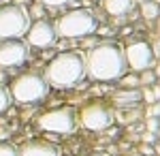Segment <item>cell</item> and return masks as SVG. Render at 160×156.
<instances>
[{"label": "cell", "mask_w": 160, "mask_h": 156, "mask_svg": "<svg viewBox=\"0 0 160 156\" xmlns=\"http://www.w3.org/2000/svg\"><path fill=\"white\" fill-rule=\"evenodd\" d=\"M83 60H86L88 75L98 81H113V79L122 77L124 69H126L124 51L118 45H109V43L94 47Z\"/></svg>", "instance_id": "6da1fadb"}, {"label": "cell", "mask_w": 160, "mask_h": 156, "mask_svg": "<svg viewBox=\"0 0 160 156\" xmlns=\"http://www.w3.org/2000/svg\"><path fill=\"white\" fill-rule=\"evenodd\" d=\"M86 75V60L75 51L58 54L45 69V81L56 88H71Z\"/></svg>", "instance_id": "7a4b0ae2"}, {"label": "cell", "mask_w": 160, "mask_h": 156, "mask_svg": "<svg viewBox=\"0 0 160 156\" xmlns=\"http://www.w3.org/2000/svg\"><path fill=\"white\" fill-rule=\"evenodd\" d=\"M96 17L86 9H75V11L64 13L56 22L53 30L58 36L64 39H77V36H88L96 30Z\"/></svg>", "instance_id": "3957f363"}, {"label": "cell", "mask_w": 160, "mask_h": 156, "mask_svg": "<svg viewBox=\"0 0 160 156\" xmlns=\"http://www.w3.org/2000/svg\"><path fill=\"white\" fill-rule=\"evenodd\" d=\"M9 94L17 103H37L47 94V81L38 73H24L17 79H13Z\"/></svg>", "instance_id": "277c9868"}, {"label": "cell", "mask_w": 160, "mask_h": 156, "mask_svg": "<svg viewBox=\"0 0 160 156\" xmlns=\"http://www.w3.org/2000/svg\"><path fill=\"white\" fill-rule=\"evenodd\" d=\"M28 28H30V13L26 9L17 4L0 9V41L19 39L28 32Z\"/></svg>", "instance_id": "5b68a950"}, {"label": "cell", "mask_w": 160, "mask_h": 156, "mask_svg": "<svg viewBox=\"0 0 160 156\" xmlns=\"http://www.w3.org/2000/svg\"><path fill=\"white\" fill-rule=\"evenodd\" d=\"M38 128L41 131H47V133H71L75 128V116L71 109L62 107V109H49L45 111L43 116H38Z\"/></svg>", "instance_id": "8992f818"}, {"label": "cell", "mask_w": 160, "mask_h": 156, "mask_svg": "<svg viewBox=\"0 0 160 156\" xmlns=\"http://www.w3.org/2000/svg\"><path fill=\"white\" fill-rule=\"evenodd\" d=\"M113 122V111L105 103H88L81 109V124L88 131H105Z\"/></svg>", "instance_id": "52a82bcc"}, {"label": "cell", "mask_w": 160, "mask_h": 156, "mask_svg": "<svg viewBox=\"0 0 160 156\" xmlns=\"http://www.w3.org/2000/svg\"><path fill=\"white\" fill-rule=\"evenodd\" d=\"M28 60V45L24 41L9 39L0 43V69H13Z\"/></svg>", "instance_id": "ba28073f"}, {"label": "cell", "mask_w": 160, "mask_h": 156, "mask_svg": "<svg viewBox=\"0 0 160 156\" xmlns=\"http://www.w3.org/2000/svg\"><path fill=\"white\" fill-rule=\"evenodd\" d=\"M124 60L128 62V66L135 69V71H145L154 62V54H152V47L145 41H137V43H130L126 47Z\"/></svg>", "instance_id": "9c48e42d"}, {"label": "cell", "mask_w": 160, "mask_h": 156, "mask_svg": "<svg viewBox=\"0 0 160 156\" xmlns=\"http://www.w3.org/2000/svg\"><path fill=\"white\" fill-rule=\"evenodd\" d=\"M26 36H28V43L32 47H49L53 43V39H56V30H53V26L49 22L38 19L34 24H30Z\"/></svg>", "instance_id": "30bf717a"}, {"label": "cell", "mask_w": 160, "mask_h": 156, "mask_svg": "<svg viewBox=\"0 0 160 156\" xmlns=\"http://www.w3.org/2000/svg\"><path fill=\"white\" fill-rule=\"evenodd\" d=\"M17 156H60V150H58V145H53L51 141L34 139V141H28L17 152Z\"/></svg>", "instance_id": "8fae6325"}, {"label": "cell", "mask_w": 160, "mask_h": 156, "mask_svg": "<svg viewBox=\"0 0 160 156\" xmlns=\"http://www.w3.org/2000/svg\"><path fill=\"white\" fill-rule=\"evenodd\" d=\"M141 101V90H120L113 94V103L118 107H130V105H137Z\"/></svg>", "instance_id": "7c38bea8"}, {"label": "cell", "mask_w": 160, "mask_h": 156, "mask_svg": "<svg viewBox=\"0 0 160 156\" xmlns=\"http://www.w3.org/2000/svg\"><path fill=\"white\" fill-rule=\"evenodd\" d=\"M132 0H105V11L109 15H124L130 11Z\"/></svg>", "instance_id": "4fadbf2b"}, {"label": "cell", "mask_w": 160, "mask_h": 156, "mask_svg": "<svg viewBox=\"0 0 160 156\" xmlns=\"http://www.w3.org/2000/svg\"><path fill=\"white\" fill-rule=\"evenodd\" d=\"M141 15H143L145 19H156V17L160 15V7L156 4V2L145 0V2H141Z\"/></svg>", "instance_id": "5bb4252c"}, {"label": "cell", "mask_w": 160, "mask_h": 156, "mask_svg": "<svg viewBox=\"0 0 160 156\" xmlns=\"http://www.w3.org/2000/svg\"><path fill=\"white\" fill-rule=\"evenodd\" d=\"M9 103H11V94L7 92V88H2V86H0V113L9 107Z\"/></svg>", "instance_id": "9a60e30c"}, {"label": "cell", "mask_w": 160, "mask_h": 156, "mask_svg": "<svg viewBox=\"0 0 160 156\" xmlns=\"http://www.w3.org/2000/svg\"><path fill=\"white\" fill-rule=\"evenodd\" d=\"M0 156H17V150L9 143H0Z\"/></svg>", "instance_id": "2e32d148"}, {"label": "cell", "mask_w": 160, "mask_h": 156, "mask_svg": "<svg viewBox=\"0 0 160 156\" xmlns=\"http://www.w3.org/2000/svg\"><path fill=\"white\" fill-rule=\"evenodd\" d=\"M71 0H38V4H47V7H62V4H68Z\"/></svg>", "instance_id": "e0dca14e"}, {"label": "cell", "mask_w": 160, "mask_h": 156, "mask_svg": "<svg viewBox=\"0 0 160 156\" xmlns=\"http://www.w3.org/2000/svg\"><path fill=\"white\" fill-rule=\"evenodd\" d=\"M141 98H145L148 103H154V101H156V96H154V90H143V92H141Z\"/></svg>", "instance_id": "ac0fdd59"}, {"label": "cell", "mask_w": 160, "mask_h": 156, "mask_svg": "<svg viewBox=\"0 0 160 156\" xmlns=\"http://www.w3.org/2000/svg\"><path fill=\"white\" fill-rule=\"evenodd\" d=\"M154 77H156V75H154V73H143V75H141V79H139V81H141V84H152V81H154Z\"/></svg>", "instance_id": "d6986e66"}, {"label": "cell", "mask_w": 160, "mask_h": 156, "mask_svg": "<svg viewBox=\"0 0 160 156\" xmlns=\"http://www.w3.org/2000/svg\"><path fill=\"white\" fill-rule=\"evenodd\" d=\"M158 128H160V126H158V120H156V118H149V120H148V131L149 133H156Z\"/></svg>", "instance_id": "ffe728a7"}, {"label": "cell", "mask_w": 160, "mask_h": 156, "mask_svg": "<svg viewBox=\"0 0 160 156\" xmlns=\"http://www.w3.org/2000/svg\"><path fill=\"white\" fill-rule=\"evenodd\" d=\"M30 13H32L34 17H38V19H41V17H43V7H41V4H34V7L30 9Z\"/></svg>", "instance_id": "44dd1931"}, {"label": "cell", "mask_w": 160, "mask_h": 156, "mask_svg": "<svg viewBox=\"0 0 160 156\" xmlns=\"http://www.w3.org/2000/svg\"><path fill=\"white\" fill-rule=\"evenodd\" d=\"M156 116H160V105L158 103H154V105L149 107V118H156Z\"/></svg>", "instance_id": "7402d4cb"}, {"label": "cell", "mask_w": 160, "mask_h": 156, "mask_svg": "<svg viewBox=\"0 0 160 156\" xmlns=\"http://www.w3.org/2000/svg\"><path fill=\"white\" fill-rule=\"evenodd\" d=\"M137 81H139V79H135V77H126V79H124V86H135Z\"/></svg>", "instance_id": "603a6c76"}, {"label": "cell", "mask_w": 160, "mask_h": 156, "mask_svg": "<svg viewBox=\"0 0 160 156\" xmlns=\"http://www.w3.org/2000/svg\"><path fill=\"white\" fill-rule=\"evenodd\" d=\"M152 54H158V56H160V41L154 45V47H152Z\"/></svg>", "instance_id": "cb8c5ba5"}, {"label": "cell", "mask_w": 160, "mask_h": 156, "mask_svg": "<svg viewBox=\"0 0 160 156\" xmlns=\"http://www.w3.org/2000/svg\"><path fill=\"white\" fill-rule=\"evenodd\" d=\"M154 75H158V77H160V60H158V64H156V73H154Z\"/></svg>", "instance_id": "d4e9b609"}, {"label": "cell", "mask_w": 160, "mask_h": 156, "mask_svg": "<svg viewBox=\"0 0 160 156\" xmlns=\"http://www.w3.org/2000/svg\"><path fill=\"white\" fill-rule=\"evenodd\" d=\"M156 154H158V156H160V143H158V145H156Z\"/></svg>", "instance_id": "484cf974"}, {"label": "cell", "mask_w": 160, "mask_h": 156, "mask_svg": "<svg viewBox=\"0 0 160 156\" xmlns=\"http://www.w3.org/2000/svg\"><path fill=\"white\" fill-rule=\"evenodd\" d=\"M158 34H160V19H158Z\"/></svg>", "instance_id": "4316f807"}, {"label": "cell", "mask_w": 160, "mask_h": 156, "mask_svg": "<svg viewBox=\"0 0 160 156\" xmlns=\"http://www.w3.org/2000/svg\"><path fill=\"white\" fill-rule=\"evenodd\" d=\"M88 156H102V154H88Z\"/></svg>", "instance_id": "83f0119b"}, {"label": "cell", "mask_w": 160, "mask_h": 156, "mask_svg": "<svg viewBox=\"0 0 160 156\" xmlns=\"http://www.w3.org/2000/svg\"><path fill=\"white\" fill-rule=\"evenodd\" d=\"M156 133H158V137H160V128H158V131H156Z\"/></svg>", "instance_id": "f1b7e54d"}, {"label": "cell", "mask_w": 160, "mask_h": 156, "mask_svg": "<svg viewBox=\"0 0 160 156\" xmlns=\"http://www.w3.org/2000/svg\"><path fill=\"white\" fill-rule=\"evenodd\" d=\"M126 156H137V154H126Z\"/></svg>", "instance_id": "f546056e"}, {"label": "cell", "mask_w": 160, "mask_h": 156, "mask_svg": "<svg viewBox=\"0 0 160 156\" xmlns=\"http://www.w3.org/2000/svg\"><path fill=\"white\" fill-rule=\"evenodd\" d=\"M139 2H145V0H139Z\"/></svg>", "instance_id": "4dcf8cb0"}, {"label": "cell", "mask_w": 160, "mask_h": 156, "mask_svg": "<svg viewBox=\"0 0 160 156\" xmlns=\"http://www.w3.org/2000/svg\"><path fill=\"white\" fill-rule=\"evenodd\" d=\"M158 2H160V0H158Z\"/></svg>", "instance_id": "1f68e13d"}]
</instances>
